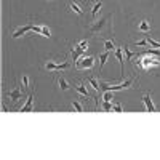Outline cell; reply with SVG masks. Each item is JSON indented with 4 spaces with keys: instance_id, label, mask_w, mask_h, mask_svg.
Returning <instances> with one entry per match:
<instances>
[{
    "instance_id": "7402d4cb",
    "label": "cell",
    "mask_w": 160,
    "mask_h": 160,
    "mask_svg": "<svg viewBox=\"0 0 160 160\" xmlns=\"http://www.w3.org/2000/svg\"><path fill=\"white\" fill-rule=\"evenodd\" d=\"M102 109H104V111H108V112L112 111V104H111V101H104V102H102Z\"/></svg>"
},
{
    "instance_id": "2e32d148",
    "label": "cell",
    "mask_w": 160,
    "mask_h": 160,
    "mask_svg": "<svg viewBox=\"0 0 160 160\" xmlns=\"http://www.w3.org/2000/svg\"><path fill=\"white\" fill-rule=\"evenodd\" d=\"M108 58H109V51H104V53H101V55H99V59H101V66H99V69H102V68H104V64H106V61H108Z\"/></svg>"
},
{
    "instance_id": "44dd1931",
    "label": "cell",
    "mask_w": 160,
    "mask_h": 160,
    "mask_svg": "<svg viewBox=\"0 0 160 160\" xmlns=\"http://www.w3.org/2000/svg\"><path fill=\"white\" fill-rule=\"evenodd\" d=\"M102 99H104V101H112V99H114L112 93H111V91H104V95H102Z\"/></svg>"
},
{
    "instance_id": "4316f807",
    "label": "cell",
    "mask_w": 160,
    "mask_h": 160,
    "mask_svg": "<svg viewBox=\"0 0 160 160\" xmlns=\"http://www.w3.org/2000/svg\"><path fill=\"white\" fill-rule=\"evenodd\" d=\"M136 45H139V47H144V45H149V43H148V38H142V40H138V42H136Z\"/></svg>"
},
{
    "instance_id": "9a60e30c",
    "label": "cell",
    "mask_w": 160,
    "mask_h": 160,
    "mask_svg": "<svg viewBox=\"0 0 160 160\" xmlns=\"http://www.w3.org/2000/svg\"><path fill=\"white\" fill-rule=\"evenodd\" d=\"M101 7H102V2H101V0H98V2L91 7V15H93V16H96L98 13H99V10H101Z\"/></svg>"
},
{
    "instance_id": "83f0119b",
    "label": "cell",
    "mask_w": 160,
    "mask_h": 160,
    "mask_svg": "<svg viewBox=\"0 0 160 160\" xmlns=\"http://www.w3.org/2000/svg\"><path fill=\"white\" fill-rule=\"evenodd\" d=\"M112 109H114L115 112H122V106H120L118 102H117V104H112Z\"/></svg>"
},
{
    "instance_id": "6da1fadb",
    "label": "cell",
    "mask_w": 160,
    "mask_h": 160,
    "mask_svg": "<svg viewBox=\"0 0 160 160\" xmlns=\"http://www.w3.org/2000/svg\"><path fill=\"white\" fill-rule=\"evenodd\" d=\"M136 66L142 71H149L152 68H158L160 66V61L157 56H151V53H146L144 56H139L136 59Z\"/></svg>"
},
{
    "instance_id": "7c38bea8",
    "label": "cell",
    "mask_w": 160,
    "mask_h": 160,
    "mask_svg": "<svg viewBox=\"0 0 160 160\" xmlns=\"http://www.w3.org/2000/svg\"><path fill=\"white\" fill-rule=\"evenodd\" d=\"M58 85H59V88H61L62 91H68V90L71 88V85L68 83V80H66L64 77H59V78H58Z\"/></svg>"
},
{
    "instance_id": "603a6c76",
    "label": "cell",
    "mask_w": 160,
    "mask_h": 160,
    "mask_svg": "<svg viewBox=\"0 0 160 160\" xmlns=\"http://www.w3.org/2000/svg\"><path fill=\"white\" fill-rule=\"evenodd\" d=\"M42 31H43V26H32V32L42 35Z\"/></svg>"
},
{
    "instance_id": "f1b7e54d",
    "label": "cell",
    "mask_w": 160,
    "mask_h": 160,
    "mask_svg": "<svg viewBox=\"0 0 160 160\" xmlns=\"http://www.w3.org/2000/svg\"><path fill=\"white\" fill-rule=\"evenodd\" d=\"M48 2H51V0H48Z\"/></svg>"
},
{
    "instance_id": "277c9868",
    "label": "cell",
    "mask_w": 160,
    "mask_h": 160,
    "mask_svg": "<svg viewBox=\"0 0 160 160\" xmlns=\"http://www.w3.org/2000/svg\"><path fill=\"white\" fill-rule=\"evenodd\" d=\"M7 98H8L11 102H18V101L22 98L21 88H19V87H15V90H13V91H8V93H7Z\"/></svg>"
},
{
    "instance_id": "8fae6325",
    "label": "cell",
    "mask_w": 160,
    "mask_h": 160,
    "mask_svg": "<svg viewBox=\"0 0 160 160\" xmlns=\"http://www.w3.org/2000/svg\"><path fill=\"white\" fill-rule=\"evenodd\" d=\"M69 8H71V11H74V13H75V15L83 16V10H82V7H80L77 2H71V3H69Z\"/></svg>"
},
{
    "instance_id": "d6986e66",
    "label": "cell",
    "mask_w": 160,
    "mask_h": 160,
    "mask_svg": "<svg viewBox=\"0 0 160 160\" xmlns=\"http://www.w3.org/2000/svg\"><path fill=\"white\" fill-rule=\"evenodd\" d=\"M123 51H125V61H130L131 59V56H133V51L130 50V48H123Z\"/></svg>"
},
{
    "instance_id": "d4e9b609",
    "label": "cell",
    "mask_w": 160,
    "mask_h": 160,
    "mask_svg": "<svg viewBox=\"0 0 160 160\" xmlns=\"http://www.w3.org/2000/svg\"><path fill=\"white\" fill-rule=\"evenodd\" d=\"M148 43L151 45V47H155V48H160V43L158 42H155L154 38H148Z\"/></svg>"
},
{
    "instance_id": "8992f818",
    "label": "cell",
    "mask_w": 160,
    "mask_h": 160,
    "mask_svg": "<svg viewBox=\"0 0 160 160\" xmlns=\"http://www.w3.org/2000/svg\"><path fill=\"white\" fill-rule=\"evenodd\" d=\"M122 53H123V48H117V50L114 51L115 58H117L118 62H120V72H122V75H123V74H125V59H123V56H122Z\"/></svg>"
},
{
    "instance_id": "5bb4252c",
    "label": "cell",
    "mask_w": 160,
    "mask_h": 160,
    "mask_svg": "<svg viewBox=\"0 0 160 160\" xmlns=\"http://www.w3.org/2000/svg\"><path fill=\"white\" fill-rule=\"evenodd\" d=\"M75 90H77L82 96H90V95H88V88H85L83 83H77V85H75Z\"/></svg>"
},
{
    "instance_id": "3957f363",
    "label": "cell",
    "mask_w": 160,
    "mask_h": 160,
    "mask_svg": "<svg viewBox=\"0 0 160 160\" xmlns=\"http://www.w3.org/2000/svg\"><path fill=\"white\" fill-rule=\"evenodd\" d=\"M71 68V62L68 61H62L61 64H56V62H53V61H47L45 62V69L47 71H66V69H69Z\"/></svg>"
},
{
    "instance_id": "cb8c5ba5",
    "label": "cell",
    "mask_w": 160,
    "mask_h": 160,
    "mask_svg": "<svg viewBox=\"0 0 160 160\" xmlns=\"http://www.w3.org/2000/svg\"><path fill=\"white\" fill-rule=\"evenodd\" d=\"M21 83H22V87H24V88H28V87H29V77H28V75H22Z\"/></svg>"
},
{
    "instance_id": "ba28073f",
    "label": "cell",
    "mask_w": 160,
    "mask_h": 160,
    "mask_svg": "<svg viewBox=\"0 0 160 160\" xmlns=\"http://www.w3.org/2000/svg\"><path fill=\"white\" fill-rule=\"evenodd\" d=\"M32 104H34V93H31V95L28 96V101H26V104L21 108L19 112H29V111H32Z\"/></svg>"
},
{
    "instance_id": "30bf717a",
    "label": "cell",
    "mask_w": 160,
    "mask_h": 160,
    "mask_svg": "<svg viewBox=\"0 0 160 160\" xmlns=\"http://www.w3.org/2000/svg\"><path fill=\"white\" fill-rule=\"evenodd\" d=\"M87 82L93 87V90H96V91H99V90H101V83L98 82V78H96L95 75H90V77H87Z\"/></svg>"
},
{
    "instance_id": "52a82bcc",
    "label": "cell",
    "mask_w": 160,
    "mask_h": 160,
    "mask_svg": "<svg viewBox=\"0 0 160 160\" xmlns=\"http://www.w3.org/2000/svg\"><path fill=\"white\" fill-rule=\"evenodd\" d=\"M108 19H109V18H104V19H101L99 22H95V24H93L91 28H90V31H91L93 34H98V32H101V31H102V28H104L106 24H108Z\"/></svg>"
},
{
    "instance_id": "4fadbf2b",
    "label": "cell",
    "mask_w": 160,
    "mask_h": 160,
    "mask_svg": "<svg viewBox=\"0 0 160 160\" xmlns=\"http://www.w3.org/2000/svg\"><path fill=\"white\" fill-rule=\"evenodd\" d=\"M138 31H139V32H149V31H151L149 22L146 21V19H142V21L139 22V26H138Z\"/></svg>"
},
{
    "instance_id": "484cf974",
    "label": "cell",
    "mask_w": 160,
    "mask_h": 160,
    "mask_svg": "<svg viewBox=\"0 0 160 160\" xmlns=\"http://www.w3.org/2000/svg\"><path fill=\"white\" fill-rule=\"evenodd\" d=\"M42 35H43V37H51V32H50V29H48V28H45V26H43V31H42Z\"/></svg>"
},
{
    "instance_id": "e0dca14e",
    "label": "cell",
    "mask_w": 160,
    "mask_h": 160,
    "mask_svg": "<svg viewBox=\"0 0 160 160\" xmlns=\"http://www.w3.org/2000/svg\"><path fill=\"white\" fill-rule=\"evenodd\" d=\"M72 109L77 111V112H83V106L80 104L78 101H74V102H72Z\"/></svg>"
},
{
    "instance_id": "5b68a950",
    "label": "cell",
    "mask_w": 160,
    "mask_h": 160,
    "mask_svg": "<svg viewBox=\"0 0 160 160\" xmlns=\"http://www.w3.org/2000/svg\"><path fill=\"white\" fill-rule=\"evenodd\" d=\"M142 101H144V104H146V111H148V112H155V111H157L155 106H154V102H152V99H151L149 93H144V95H142Z\"/></svg>"
},
{
    "instance_id": "9c48e42d",
    "label": "cell",
    "mask_w": 160,
    "mask_h": 160,
    "mask_svg": "<svg viewBox=\"0 0 160 160\" xmlns=\"http://www.w3.org/2000/svg\"><path fill=\"white\" fill-rule=\"evenodd\" d=\"M29 31H32V24H28V26H22V28H19V29H16L15 32H13V38H18V37H21L22 34H26V32H29Z\"/></svg>"
},
{
    "instance_id": "ac0fdd59",
    "label": "cell",
    "mask_w": 160,
    "mask_h": 160,
    "mask_svg": "<svg viewBox=\"0 0 160 160\" xmlns=\"http://www.w3.org/2000/svg\"><path fill=\"white\" fill-rule=\"evenodd\" d=\"M104 48L106 51H111L114 48V40H104Z\"/></svg>"
},
{
    "instance_id": "ffe728a7",
    "label": "cell",
    "mask_w": 160,
    "mask_h": 160,
    "mask_svg": "<svg viewBox=\"0 0 160 160\" xmlns=\"http://www.w3.org/2000/svg\"><path fill=\"white\" fill-rule=\"evenodd\" d=\"M77 45H78L80 48H82L83 51H87V50H88V45H90V43H88V40H82V42H78Z\"/></svg>"
},
{
    "instance_id": "7a4b0ae2",
    "label": "cell",
    "mask_w": 160,
    "mask_h": 160,
    "mask_svg": "<svg viewBox=\"0 0 160 160\" xmlns=\"http://www.w3.org/2000/svg\"><path fill=\"white\" fill-rule=\"evenodd\" d=\"M93 66H95V58H93V56H87V58L82 56L80 59L75 61V68L78 71H82V69H91Z\"/></svg>"
}]
</instances>
